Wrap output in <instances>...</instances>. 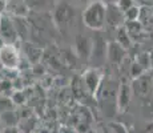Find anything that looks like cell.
<instances>
[{
  "label": "cell",
  "mask_w": 153,
  "mask_h": 133,
  "mask_svg": "<svg viewBox=\"0 0 153 133\" xmlns=\"http://www.w3.org/2000/svg\"><path fill=\"white\" fill-rule=\"evenodd\" d=\"M112 131H113V133H128L126 128L121 124H112Z\"/></svg>",
  "instance_id": "cell-22"
},
{
  "label": "cell",
  "mask_w": 153,
  "mask_h": 133,
  "mask_svg": "<svg viewBox=\"0 0 153 133\" xmlns=\"http://www.w3.org/2000/svg\"><path fill=\"white\" fill-rule=\"evenodd\" d=\"M140 15V7L139 5H132L129 10H126L124 12V17H125V22L126 23H131V22H137V17Z\"/></svg>",
  "instance_id": "cell-17"
},
{
  "label": "cell",
  "mask_w": 153,
  "mask_h": 133,
  "mask_svg": "<svg viewBox=\"0 0 153 133\" xmlns=\"http://www.w3.org/2000/svg\"><path fill=\"white\" fill-rule=\"evenodd\" d=\"M5 45V43H4V41H3V39H1V37H0V49H1L3 48V47H4Z\"/></svg>",
  "instance_id": "cell-28"
},
{
  "label": "cell",
  "mask_w": 153,
  "mask_h": 133,
  "mask_svg": "<svg viewBox=\"0 0 153 133\" xmlns=\"http://www.w3.org/2000/svg\"><path fill=\"white\" fill-rule=\"evenodd\" d=\"M1 133H20V129L17 126H5L3 128Z\"/></svg>",
  "instance_id": "cell-23"
},
{
  "label": "cell",
  "mask_w": 153,
  "mask_h": 133,
  "mask_svg": "<svg viewBox=\"0 0 153 133\" xmlns=\"http://www.w3.org/2000/svg\"><path fill=\"white\" fill-rule=\"evenodd\" d=\"M29 11H44L48 7V0H24Z\"/></svg>",
  "instance_id": "cell-16"
},
{
  "label": "cell",
  "mask_w": 153,
  "mask_h": 133,
  "mask_svg": "<svg viewBox=\"0 0 153 133\" xmlns=\"http://www.w3.org/2000/svg\"><path fill=\"white\" fill-rule=\"evenodd\" d=\"M149 68L153 69V52L149 53Z\"/></svg>",
  "instance_id": "cell-26"
},
{
  "label": "cell",
  "mask_w": 153,
  "mask_h": 133,
  "mask_svg": "<svg viewBox=\"0 0 153 133\" xmlns=\"http://www.w3.org/2000/svg\"><path fill=\"white\" fill-rule=\"evenodd\" d=\"M144 72H145V69H144V68L141 67L136 60H134L133 63L131 64V76H132L133 79H139V77H141Z\"/></svg>",
  "instance_id": "cell-19"
},
{
  "label": "cell",
  "mask_w": 153,
  "mask_h": 133,
  "mask_svg": "<svg viewBox=\"0 0 153 133\" xmlns=\"http://www.w3.org/2000/svg\"><path fill=\"white\" fill-rule=\"evenodd\" d=\"M116 31L117 32H116V40L114 41H116L119 45H121L124 49L129 48V47H131L132 40H131V35H129V31L126 29V27L121 25V27H119Z\"/></svg>",
  "instance_id": "cell-12"
},
{
  "label": "cell",
  "mask_w": 153,
  "mask_h": 133,
  "mask_svg": "<svg viewBox=\"0 0 153 133\" xmlns=\"http://www.w3.org/2000/svg\"><path fill=\"white\" fill-rule=\"evenodd\" d=\"M3 128H4V126H3V124L0 123V133H1V131H3Z\"/></svg>",
  "instance_id": "cell-30"
},
{
  "label": "cell",
  "mask_w": 153,
  "mask_h": 133,
  "mask_svg": "<svg viewBox=\"0 0 153 133\" xmlns=\"http://www.w3.org/2000/svg\"><path fill=\"white\" fill-rule=\"evenodd\" d=\"M92 47H93V40L91 37L81 33L75 36V53L77 57L84 59V60H89L91 53H92Z\"/></svg>",
  "instance_id": "cell-6"
},
{
  "label": "cell",
  "mask_w": 153,
  "mask_h": 133,
  "mask_svg": "<svg viewBox=\"0 0 153 133\" xmlns=\"http://www.w3.org/2000/svg\"><path fill=\"white\" fill-rule=\"evenodd\" d=\"M15 88H13V81L10 79L3 77L0 80V96H5L10 97L13 93Z\"/></svg>",
  "instance_id": "cell-15"
},
{
  "label": "cell",
  "mask_w": 153,
  "mask_h": 133,
  "mask_svg": "<svg viewBox=\"0 0 153 133\" xmlns=\"http://www.w3.org/2000/svg\"><path fill=\"white\" fill-rule=\"evenodd\" d=\"M53 22L59 29H67L75 22V10L68 3H59L53 10Z\"/></svg>",
  "instance_id": "cell-2"
},
{
  "label": "cell",
  "mask_w": 153,
  "mask_h": 133,
  "mask_svg": "<svg viewBox=\"0 0 153 133\" xmlns=\"http://www.w3.org/2000/svg\"><path fill=\"white\" fill-rule=\"evenodd\" d=\"M7 13V0H0V16Z\"/></svg>",
  "instance_id": "cell-24"
},
{
  "label": "cell",
  "mask_w": 153,
  "mask_h": 133,
  "mask_svg": "<svg viewBox=\"0 0 153 133\" xmlns=\"http://www.w3.org/2000/svg\"><path fill=\"white\" fill-rule=\"evenodd\" d=\"M125 51L121 45L116 43V41H112L108 44V49H107V59H109L113 63H120L123 59L125 57Z\"/></svg>",
  "instance_id": "cell-10"
},
{
  "label": "cell",
  "mask_w": 153,
  "mask_h": 133,
  "mask_svg": "<svg viewBox=\"0 0 153 133\" xmlns=\"http://www.w3.org/2000/svg\"><path fill=\"white\" fill-rule=\"evenodd\" d=\"M132 99V88L126 81H123L119 85L116 92V108L119 112H125L129 106Z\"/></svg>",
  "instance_id": "cell-8"
},
{
  "label": "cell",
  "mask_w": 153,
  "mask_h": 133,
  "mask_svg": "<svg viewBox=\"0 0 153 133\" xmlns=\"http://www.w3.org/2000/svg\"><path fill=\"white\" fill-rule=\"evenodd\" d=\"M102 72L100 68H88L83 75V85L89 94H96L102 84Z\"/></svg>",
  "instance_id": "cell-4"
},
{
  "label": "cell",
  "mask_w": 153,
  "mask_h": 133,
  "mask_svg": "<svg viewBox=\"0 0 153 133\" xmlns=\"http://www.w3.org/2000/svg\"><path fill=\"white\" fill-rule=\"evenodd\" d=\"M97 133H102V132H97Z\"/></svg>",
  "instance_id": "cell-31"
},
{
  "label": "cell",
  "mask_w": 153,
  "mask_h": 133,
  "mask_svg": "<svg viewBox=\"0 0 153 133\" xmlns=\"http://www.w3.org/2000/svg\"><path fill=\"white\" fill-rule=\"evenodd\" d=\"M136 61L146 71L149 68V53H143V55H140L139 57L136 59Z\"/></svg>",
  "instance_id": "cell-21"
},
{
  "label": "cell",
  "mask_w": 153,
  "mask_h": 133,
  "mask_svg": "<svg viewBox=\"0 0 153 133\" xmlns=\"http://www.w3.org/2000/svg\"><path fill=\"white\" fill-rule=\"evenodd\" d=\"M107 49L108 44L104 41L102 37H97L93 40V47H92V53H91L89 59H96V60H105L107 59Z\"/></svg>",
  "instance_id": "cell-9"
},
{
  "label": "cell",
  "mask_w": 153,
  "mask_h": 133,
  "mask_svg": "<svg viewBox=\"0 0 153 133\" xmlns=\"http://www.w3.org/2000/svg\"><path fill=\"white\" fill-rule=\"evenodd\" d=\"M116 5L123 11V12H125L126 10H129V8L132 7V5H134V0H117Z\"/></svg>",
  "instance_id": "cell-20"
},
{
  "label": "cell",
  "mask_w": 153,
  "mask_h": 133,
  "mask_svg": "<svg viewBox=\"0 0 153 133\" xmlns=\"http://www.w3.org/2000/svg\"><path fill=\"white\" fill-rule=\"evenodd\" d=\"M20 51L15 44H5L0 49V65L3 69H17L20 67Z\"/></svg>",
  "instance_id": "cell-3"
},
{
  "label": "cell",
  "mask_w": 153,
  "mask_h": 133,
  "mask_svg": "<svg viewBox=\"0 0 153 133\" xmlns=\"http://www.w3.org/2000/svg\"><path fill=\"white\" fill-rule=\"evenodd\" d=\"M0 37L5 44H16L19 40V35L11 15L4 13L0 16Z\"/></svg>",
  "instance_id": "cell-5"
},
{
  "label": "cell",
  "mask_w": 153,
  "mask_h": 133,
  "mask_svg": "<svg viewBox=\"0 0 153 133\" xmlns=\"http://www.w3.org/2000/svg\"><path fill=\"white\" fill-rule=\"evenodd\" d=\"M83 23L92 31H102L105 28V4L99 0L89 3L83 12Z\"/></svg>",
  "instance_id": "cell-1"
},
{
  "label": "cell",
  "mask_w": 153,
  "mask_h": 133,
  "mask_svg": "<svg viewBox=\"0 0 153 133\" xmlns=\"http://www.w3.org/2000/svg\"><path fill=\"white\" fill-rule=\"evenodd\" d=\"M11 101H12V104L13 105H23L25 103V96H24V93L22 92V91H19V89H15L13 91V93L11 94Z\"/></svg>",
  "instance_id": "cell-18"
},
{
  "label": "cell",
  "mask_w": 153,
  "mask_h": 133,
  "mask_svg": "<svg viewBox=\"0 0 153 133\" xmlns=\"http://www.w3.org/2000/svg\"><path fill=\"white\" fill-rule=\"evenodd\" d=\"M0 68H1V65H0Z\"/></svg>",
  "instance_id": "cell-32"
},
{
  "label": "cell",
  "mask_w": 153,
  "mask_h": 133,
  "mask_svg": "<svg viewBox=\"0 0 153 133\" xmlns=\"http://www.w3.org/2000/svg\"><path fill=\"white\" fill-rule=\"evenodd\" d=\"M24 53H25V56H27L29 63L37 64L39 63V60L42 59L43 51L39 48V47L33 45V44H31V43H27L25 44V47H24Z\"/></svg>",
  "instance_id": "cell-13"
},
{
  "label": "cell",
  "mask_w": 153,
  "mask_h": 133,
  "mask_svg": "<svg viewBox=\"0 0 153 133\" xmlns=\"http://www.w3.org/2000/svg\"><path fill=\"white\" fill-rule=\"evenodd\" d=\"M125 17L124 12L117 7L116 4L105 5V25H109L112 28H119L124 25Z\"/></svg>",
  "instance_id": "cell-7"
},
{
  "label": "cell",
  "mask_w": 153,
  "mask_h": 133,
  "mask_svg": "<svg viewBox=\"0 0 153 133\" xmlns=\"http://www.w3.org/2000/svg\"><path fill=\"white\" fill-rule=\"evenodd\" d=\"M81 3H87V4H89V3H92V1H96V0H80Z\"/></svg>",
  "instance_id": "cell-27"
},
{
  "label": "cell",
  "mask_w": 153,
  "mask_h": 133,
  "mask_svg": "<svg viewBox=\"0 0 153 133\" xmlns=\"http://www.w3.org/2000/svg\"><path fill=\"white\" fill-rule=\"evenodd\" d=\"M3 79V71H1V68H0V80Z\"/></svg>",
  "instance_id": "cell-29"
},
{
  "label": "cell",
  "mask_w": 153,
  "mask_h": 133,
  "mask_svg": "<svg viewBox=\"0 0 153 133\" xmlns=\"http://www.w3.org/2000/svg\"><path fill=\"white\" fill-rule=\"evenodd\" d=\"M12 20H13V24H15V28L17 31V35H19V40L23 39L25 40L28 35V24L25 22V17H22V16H12Z\"/></svg>",
  "instance_id": "cell-14"
},
{
  "label": "cell",
  "mask_w": 153,
  "mask_h": 133,
  "mask_svg": "<svg viewBox=\"0 0 153 133\" xmlns=\"http://www.w3.org/2000/svg\"><path fill=\"white\" fill-rule=\"evenodd\" d=\"M19 114L13 111V109H8L0 113V123L3 124V126H17L19 124Z\"/></svg>",
  "instance_id": "cell-11"
},
{
  "label": "cell",
  "mask_w": 153,
  "mask_h": 133,
  "mask_svg": "<svg viewBox=\"0 0 153 133\" xmlns=\"http://www.w3.org/2000/svg\"><path fill=\"white\" fill-rule=\"evenodd\" d=\"M99 1H101L105 5H109V4H116L117 0H99Z\"/></svg>",
  "instance_id": "cell-25"
}]
</instances>
